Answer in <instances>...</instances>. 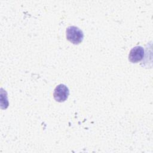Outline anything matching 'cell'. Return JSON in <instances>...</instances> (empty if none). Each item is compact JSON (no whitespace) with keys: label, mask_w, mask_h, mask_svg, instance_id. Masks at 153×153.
<instances>
[{"label":"cell","mask_w":153,"mask_h":153,"mask_svg":"<svg viewBox=\"0 0 153 153\" xmlns=\"http://www.w3.org/2000/svg\"><path fill=\"white\" fill-rule=\"evenodd\" d=\"M66 39L71 43L78 45L80 44L84 38L83 32L78 27L71 26L67 27L66 30Z\"/></svg>","instance_id":"1"},{"label":"cell","mask_w":153,"mask_h":153,"mask_svg":"<svg viewBox=\"0 0 153 153\" xmlns=\"http://www.w3.org/2000/svg\"><path fill=\"white\" fill-rule=\"evenodd\" d=\"M69 90L68 87L65 84H60L56 86L54 90L53 97L56 102H63L68 97Z\"/></svg>","instance_id":"2"},{"label":"cell","mask_w":153,"mask_h":153,"mask_svg":"<svg viewBox=\"0 0 153 153\" xmlns=\"http://www.w3.org/2000/svg\"><path fill=\"white\" fill-rule=\"evenodd\" d=\"M145 54V50L141 46H136L130 51L128 54V60L131 63H137L141 61Z\"/></svg>","instance_id":"3"}]
</instances>
